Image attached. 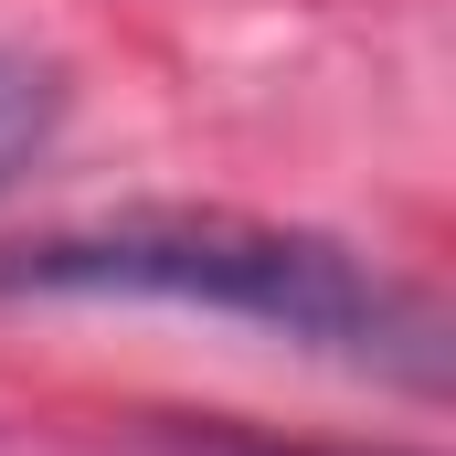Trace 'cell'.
Instances as JSON below:
<instances>
[{"instance_id":"obj_1","label":"cell","mask_w":456,"mask_h":456,"mask_svg":"<svg viewBox=\"0 0 456 456\" xmlns=\"http://www.w3.org/2000/svg\"><path fill=\"white\" fill-rule=\"evenodd\" d=\"M11 297H149V308H213L297 350H330L361 371L446 382V330L414 287L361 265L330 233L244 224V213H127L96 233H43L0 255Z\"/></svg>"},{"instance_id":"obj_2","label":"cell","mask_w":456,"mask_h":456,"mask_svg":"<svg viewBox=\"0 0 456 456\" xmlns=\"http://www.w3.org/2000/svg\"><path fill=\"white\" fill-rule=\"evenodd\" d=\"M53 127H64V86H53V64H32V53L0 43V191L43 159Z\"/></svg>"}]
</instances>
